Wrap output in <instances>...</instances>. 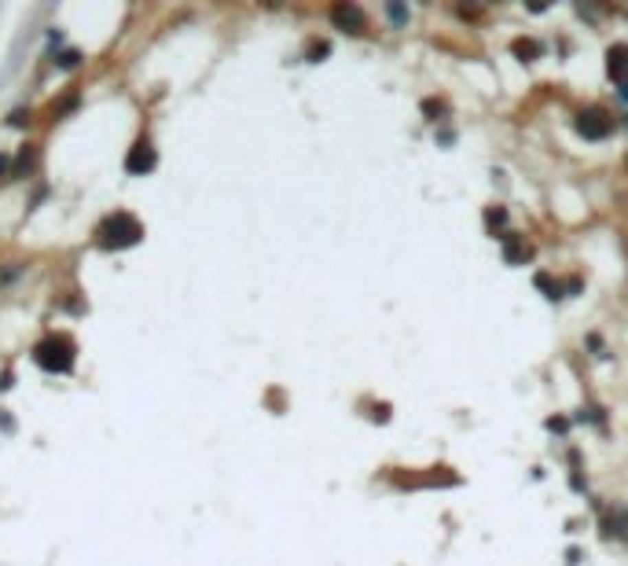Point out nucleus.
Masks as SVG:
<instances>
[{"label":"nucleus","instance_id":"18","mask_svg":"<svg viewBox=\"0 0 628 566\" xmlns=\"http://www.w3.org/2000/svg\"><path fill=\"white\" fill-rule=\"evenodd\" d=\"M4 169H8V155H0V173H4Z\"/></svg>","mask_w":628,"mask_h":566},{"label":"nucleus","instance_id":"8","mask_svg":"<svg viewBox=\"0 0 628 566\" xmlns=\"http://www.w3.org/2000/svg\"><path fill=\"white\" fill-rule=\"evenodd\" d=\"M511 52H515V56L522 59V63H533V59H540V41H533V37H515L511 41Z\"/></svg>","mask_w":628,"mask_h":566},{"label":"nucleus","instance_id":"3","mask_svg":"<svg viewBox=\"0 0 628 566\" xmlns=\"http://www.w3.org/2000/svg\"><path fill=\"white\" fill-rule=\"evenodd\" d=\"M577 133L584 136V140H606V136L614 133V118L603 111V107H588V111L577 114Z\"/></svg>","mask_w":628,"mask_h":566},{"label":"nucleus","instance_id":"4","mask_svg":"<svg viewBox=\"0 0 628 566\" xmlns=\"http://www.w3.org/2000/svg\"><path fill=\"white\" fill-rule=\"evenodd\" d=\"M331 19H335L338 30H346V34H364V26H368V19H364V12H360L357 4H335Z\"/></svg>","mask_w":628,"mask_h":566},{"label":"nucleus","instance_id":"16","mask_svg":"<svg viewBox=\"0 0 628 566\" xmlns=\"http://www.w3.org/2000/svg\"><path fill=\"white\" fill-rule=\"evenodd\" d=\"M320 56H327V45H316L313 48V63H320Z\"/></svg>","mask_w":628,"mask_h":566},{"label":"nucleus","instance_id":"5","mask_svg":"<svg viewBox=\"0 0 628 566\" xmlns=\"http://www.w3.org/2000/svg\"><path fill=\"white\" fill-rule=\"evenodd\" d=\"M155 162H158L155 147L147 144V140H136V144H133V151H129V158H125V169L140 177V173H147V169H155Z\"/></svg>","mask_w":628,"mask_h":566},{"label":"nucleus","instance_id":"12","mask_svg":"<svg viewBox=\"0 0 628 566\" xmlns=\"http://www.w3.org/2000/svg\"><path fill=\"white\" fill-rule=\"evenodd\" d=\"M423 111H427L430 118H438V114H445V103L441 100H427V103H423Z\"/></svg>","mask_w":628,"mask_h":566},{"label":"nucleus","instance_id":"1","mask_svg":"<svg viewBox=\"0 0 628 566\" xmlns=\"http://www.w3.org/2000/svg\"><path fill=\"white\" fill-rule=\"evenodd\" d=\"M100 243L107 250H125V247H133V243H140L144 239V224L133 217V213H114V217H107L100 224Z\"/></svg>","mask_w":628,"mask_h":566},{"label":"nucleus","instance_id":"19","mask_svg":"<svg viewBox=\"0 0 628 566\" xmlns=\"http://www.w3.org/2000/svg\"><path fill=\"white\" fill-rule=\"evenodd\" d=\"M625 166H628V158H625Z\"/></svg>","mask_w":628,"mask_h":566},{"label":"nucleus","instance_id":"15","mask_svg":"<svg viewBox=\"0 0 628 566\" xmlns=\"http://www.w3.org/2000/svg\"><path fill=\"white\" fill-rule=\"evenodd\" d=\"M548 426H551V431H566V426H570V423H566V420H562V415H559V420H551Z\"/></svg>","mask_w":628,"mask_h":566},{"label":"nucleus","instance_id":"14","mask_svg":"<svg viewBox=\"0 0 628 566\" xmlns=\"http://www.w3.org/2000/svg\"><path fill=\"white\" fill-rule=\"evenodd\" d=\"M489 224H504V210H489Z\"/></svg>","mask_w":628,"mask_h":566},{"label":"nucleus","instance_id":"13","mask_svg":"<svg viewBox=\"0 0 628 566\" xmlns=\"http://www.w3.org/2000/svg\"><path fill=\"white\" fill-rule=\"evenodd\" d=\"M78 59H81L78 52H67V56H59V67H63V70H70V67H78Z\"/></svg>","mask_w":628,"mask_h":566},{"label":"nucleus","instance_id":"6","mask_svg":"<svg viewBox=\"0 0 628 566\" xmlns=\"http://www.w3.org/2000/svg\"><path fill=\"white\" fill-rule=\"evenodd\" d=\"M606 74L617 85L628 81V45H610V52H606Z\"/></svg>","mask_w":628,"mask_h":566},{"label":"nucleus","instance_id":"17","mask_svg":"<svg viewBox=\"0 0 628 566\" xmlns=\"http://www.w3.org/2000/svg\"><path fill=\"white\" fill-rule=\"evenodd\" d=\"M617 92H621V100L628 103V81H625V85H621V89H617Z\"/></svg>","mask_w":628,"mask_h":566},{"label":"nucleus","instance_id":"2","mask_svg":"<svg viewBox=\"0 0 628 566\" xmlns=\"http://www.w3.org/2000/svg\"><path fill=\"white\" fill-rule=\"evenodd\" d=\"M34 360L45 371H70L74 368V342L67 335H56V338H45V342H41L37 349H34Z\"/></svg>","mask_w":628,"mask_h":566},{"label":"nucleus","instance_id":"9","mask_svg":"<svg viewBox=\"0 0 628 566\" xmlns=\"http://www.w3.org/2000/svg\"><path fill=\"white\" fill-rule=\"evenodd\" d=\"M606 530H610L614 537H628V508H614L610 515H606Z\"/></svg>","mask_w":628,"mask_h":566},{"label":"nucleus","instance_id":"7","mask_svg":"<svg viewBox=\"0 0 628 566\" xmlns=\"http://www.w3.org/2000/svg\"><path fill=\"white\" fill-rule=\"evenodd\" d=\"M504 258L511 261V265H522V261H529L533 258V247H529L522 236H515V232H507L504 236Z\"/></svg>","mask_w":628,"mask_h":566},{"label":"nucleus","instance_id":"10","mask_svg":"<svg viewBox=\"0 0 628 566\" xmlns=\"http://www.w3.org/2000/svg\"><path fill=\"white\" fill-rule=\"evenodd\" d=\"M537 287H540V291H548V298H562V287L551 280L548 272H537Z\"/></svg>","mask_w":628,"mask_h":566},{"label":"nucleus","instance_id":"11","mask_svg":"<svg viewBox=\"0 0 628 566\" xmlns=\"http://www.w3.org/2000/svg\"><path fill=\"white\" fill-rule=\"evenodd\" d=\"M386 15L393 19V23H404V19H408V8H404V4H390Z\"/></svg>","mask_w":628,"mask_h":566}]
</instances>
